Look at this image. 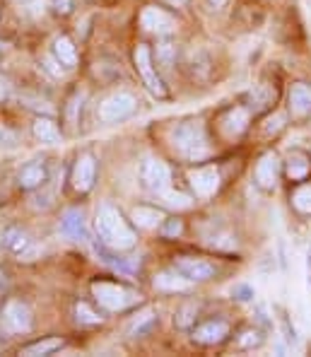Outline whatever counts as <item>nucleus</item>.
Returning <instances> with one entry per match:
<instances>
[{"mask_svg":"<svg viewBox=\"0 0 311 357\" xmlns=\"http://www.w3.org/2000/svg\"><path fill=\"white\" fill-rule=\"evenodd\" d=\"M94 227H97L99 241L112 251H128V249H133L135 241H138V234L130 227L128 220L121 215L119 208L109 206V203H104V206L99 208Z\"/></svg>","mask_w":311,"mask_h":357,"instance_id":"1","label":"nucleus"},{"mask_svg":"<svg viewBox=\"0 0 311 357\" xmlns=\"http://www.w3.org/2000/svg\"><path fill=\"white\" fill-rule=\"evenodd\" d=\"M172 145L183 160H191V162L203 160L210 152L208 133H205V126L200 121H181V123L174 126Z\"/></svg>","mask_w":311,"mask_h":357,"instance_id":"2","label":"nucleus"},{"mask_svg":"<svg viewBox=\"0 0 311 357\" xmlns=\"http://www.w3.org/2000/svg\"><path fill=\"white\" fill-rule=\"evenodd\" d=\"M92 295L104 309H109V312H123V309H130L140 302L138 292L112 280H94Z\"/></svg>","mask_w":311,"mask_h":357,"instance_id":"3","label":"nucleus"},{"mask_svg":"<svg viewBox=\"0 0 311 357\" xmlns=\"http://www.w3.org/2000/svg\"><path fill=\"white\" fill-rule=\"evenodd\" d=\"M138 112V99L130 92H116L107 97L99 107V119L102 123H123Z\"/></svg>","mask_w":311,"mask_h":357,"instance_id":"4","label":"nucleus"},{"mask_svg":"<svg viewBox=\"0 0 311 357\" xmlns=\"http://www.w3.org/2000/svg\"><path fill=\"white\" fill-rule=\"evenodd\" d=\"M133 63H135V70L140 73V77H142V82H145V87L150 89L155 97H160V99H167V87H165V82H162V77H160V73L155 70V66H152V51L147 49L145 44H138L135 46V51H133Z\"/></svg>","mask_w":311,"mask_h":357,"instance_id":"5","label":"nucleus"},{"mask_svg":"<svg viewBox=\"0 0 311 357\" xmlns=\"http://www.w3.org/2000/svg\"><path fill=\"white\" fill-rule=\"evenodd\" d=\"M140 181H142V186L155 193L169 188L172 172H169V167H167V162L157 160V157H145L140 165Z\"/></svg>","mask_w":311,"mask_h":357,"instance_id":"6","label":"nucleus"},{"mask_svg":"<svg viewBox=\"0 0 311 357\" xmlns=\"http://www.w3.org/2000/svg\"><path fill=\"white\" fill-rule=\"evenodd\" d=\"M278 178H280V157L275 152H266L256 162V169H254L256 186L263 188V191H273L278 186Z\"/></svg>","mask_w":311,"mask_h":357,"instance_id":"7","label":"nucleus"},{"mask_svg":"<svg viewBox=\"0 0 311 357\" xmlns=\"http://www.w3.org/2000/svg\"><path fill=\"white\" fill-rule=\"evenodd\" d=\"M174 268L191 282H205L215 275V266L205 259H196V256H179L174 259Z\"/></svg>","mask_w":311,"mask_h":357,"instance_id":"8","label":"nucleus"},{"mask_svg":"<svg viewBox=\"0 0 311 357\" xmlns=\"http://www.w3.org/2000/svg\"><path fill=\"white\" fill-rule=\"evenodd\" d=\"M70 181L77 193L92 191L94 181H97V160H94L92 155L77 157V162L73 165V172H70Z\"/></svg>","mask_w":311,"mask_h":357,"instance_id":"9","label":"nucleus"},{"mask_svg":"<svg viewBox=\"0 0 311 357\" xmlns=\"http://www.w3.org/2000/svg\"><path fill=\"white\" fill-rule=\"evenodd\" d=\"M3 326L10 333H27L31 328V312L22 302H8L3 309Z\"/></svg>","mask_w":311,"mask_h":357,"instance_id":"10","label":"nucleus"},{"mask_svg":"<svg viewBox=\"0 0 311 357\" xmlns=\"http://www.w3.org/2000/svg\"><path fill=\"white\" fill-rule=\"evenodd\" d=\"M140 24H142V29L152 31V34H169V31L176 29V20H174L169 13H165V10H160V8H152V5L142 10Z\"/></svg>","mask_w":311,"mask_h":357,"instance_id":"11","label":"nucleus"},{"mask_svg":"<svg viewBox=\"0 0 311 357\" xmlns=\"http://www.w3.org/2000/svg\"><path fill=\"white\" fill-rule=\"evenodd\" d=\"M191 186L200 198H210L220 188V172L218 167H198L191 172Z\"/></svg>","mask_w":311,"mask_h":357,"instance_id":"12","label":"nucleus"},{"mask_svg":"<svg viewBox=\"0 0 311 357\" xmlns=\"http://www.w3.org/2000/svg\"><path fill=\"white\" fill-rule=\"evenodd\" d=\"M289 114L294 119H307L311 116V85L307 82H294L289 87Z\"/></svg>","mask_w":311,"mask_h":357,"instance_id":"13","label":"nucleus"},{"mask_svg":"<svg viewBox=\"0 0 311 357\" xmlns=\"http://www.w3.org/2000/svg\"><path fill=\"white\" fill-rule=\"evenodd\" d=\"M249 121H251L249 109L234 107V109H229L222 119H220V128H222V133L227 135V138H239V135L249 128Z\"/></svg>","mask_w":311,"mask_h":357,"instance_id":"14","label":"nucleus"},{"mask_svg":"<svg viewBox=\"0 0 311 357\" xmlns=\"http://www.w3.org/2000/svg\"><path fill=\"white\" fill-rule=\"evenodd\" d=\"M227 335H229V326H227V321H220V319L218 321H205L193 328V340L200 345H218Z\"/></svg>","mask_w":311,"mask_h":357,"instance_id":"15","label":"nucleus"},{"mask_svg":"<svg viewBox=\"0 0 311 357\" xmlns=\"http://www.w3.org/2000/svg\"><path fill=\"white\" fill-rule=\"evenodd\" d=\"M61 234H66L68 239L73 241H80L87 237V227H85V215L82 210L77 208H70L63 213L61 218Z\"/></svg>","mask_w":311,"mask_h":357,"instance_id":"16","label":"nucleus"},{"mask_svg":"<svg viewBox=\"0 0 311 357\" xmlns=\"http://www.w3.org/2000/svg\"><path fill=\"white\" fill-rule=\"evenodd\" d=\"M46 178H49L46 167L41 165V162H29L27 167H22L17 181H20V188H22V191H34V188L44 186Z\"/></svg>","mask_w":311,"mask_h":357,"instance_id":"17","label":"nucleus"},{"mask_svg":"<svg viewBox=\"0 0 311 357\" xmlns=\"http://www.w3.org/2000/svg\"><path fill=\"white\" fill-rule=\"evenodd\" d=\"M285 169H287V176L292 181H304L311 172V157L302 150H292L287 155V162H285Z\"/></svg>","mask_w":311,"mask_h":357,"instance_id":"18","label":"nucleus"},{"mask_svg":"<svg viewBox=\"0 0 311 357\" xmlns=\"http://www.w3.org/2000/svg\"><path fill=\"white\" fill-rule=\"evenodd\" d=\"M0 241H3L5 249L13 251V254H17V256H24L27 254V249L31 246L29 234L20 227H8L3 234H0Z\"/></svg>","mask_w":311,"mask_h":357,"instance_id":"19","label":"nucleus"},{"mask_svg":"<svg viewBox=\"0 0 311 357\" xmlns=\"http://www.w3.org/2000/svg\"><path fill=\"white\" fill-rule=\"evenodd\" d=\"M31 133H34V138L39 140V143H44V145L61 143V130H58L54 119L39 116L34 121V126H31Z\"/></svg>","mask_w":311,"mask_h":357,"instance_id":"20","label":"nucleus"},{"mask_svg":"<svg viewBox=\"0 0 311 357\" xmlns=\"http://www.w3.org/2000/svg\"><path fill=\"white\" fill-rule=\"evenodd\" d=\"M155 287L165 292H186L188 287H191V280H186V278L174 268V271H165L155 278Z\"/></svg>","mask_w":311,"mask_h":357,"instance_id":"21","label":"nucleus"},{"mask_svg":"<svg viewBox=\"0 0 311 357\" xmlns=\"http://www.w3.org/2000/svg\"><path fill=\"white\" fill-rule=\"evenodd\" d=\"M165 213L157 208H150V206H135L133 208V222L138 225L142 229H157L162 227V222H165Z\"/></svg>","mask_w":311,"mask_h":357,"instance_id":"22","label":"nucleus"},{"mask_svg":"<svg viewBox=\"0 0 311 357\" xmlns=\"http://www.w3.org/2000/svg\"><path fill=\"white\" fill-rule=\"evenodd\" d=\"M54 56L61 66H68V68H73L77 63V51L68 36H58L54 41Z\"/></svg>","mask_w":311,"mask_h":357,"instance_id":"23","label":"nucleus"},{"mask_svg":"<svg viewBox=\"0 0 311 357\" xmlns=\"http://www.w3.org/2000/svg\"><path fill=\"white\" fill-rule=\"evenodd\" d=\"M155 326H157V314L155 312H145L128 326V335L133 340L135 338H145V335H150L152 331H155Z\"/></svg>","mask_w":311,"mask_h":357,"instance_id":"24","label":"nucleus"},{"mask_svg":"<svg viewBox=\"0 0 311 357\" xmlns=\"http://www.w3.org/2000/svg\"><path fill=\"white\" fill-rule=\"evenodd\" d=\"M66 345L63 338H44V340H36V343H29L22 348V355H29V357H36V355H51L56 350H61Z\"/></svg>","mask_w":311,"mask_h":357,"instance_id":"25","label":"nucleus"},{"mask_svg":"<svg viewBox=\"0 0 311 357\" xmlns=\"http://www.w3.org/2000/svg\"><path fill=\"white\" fill-rule=\"evenodd\" d=\"M249 99H251V109H254V114H258V112H263V109H268L273 102H275V92H273V89H268L266 85H258V87L251 89Z\"/></svg>","mask_w":311,"mask_h":357,"instance_id":"26","label":"nucleus"},{"mask_svg":"<svg viewBox=\"0 0 311 357\" xmlns=\"http://www.w3.org/2000/svg\"><path fill=\"white\" fill-rule=\"evenodd\" d=\"M292 206L297 213L311 215V183H302V186L294 188L292 193Z\"/></svg>","mask_w":311,"mask_h":357,"instance_id":"27","label":"nucleus"},{"mask_svg":"<svg viewBox=\"0 0 311 357\" xmlns=\"http://www.w3.org/2000/svg\"><path fill=\"white\" fill-rule=\"evenodd\" d=\"M160 198L165 201L167 208H174V210H186L193 206V201L186 196V193H179V191H169V188H165V191H160Z\"/></svg>","mask_w":311,"mask_h":357,"instance_id":"28","label":"nucleus"},{"mask_svg":"<svg viewBox=\"0 0 311 357\" xmlns=\"http://www.w3.org/2000/svg\"><path fill=\"white\" fill-rule=\"evenodd\" d=\"M263 331L261 328H244L239 333V348L244 350H254V348H261L263 345Z\"/></svg>","mask_w":311,"mask_h":357,"instance_id":"29","label":"nucleus"},{"mask_svg":"<svg viewBox=\"0 0 311 357\" xmlns=\"http://www.w3.org/2000/svg\"><path fill=\"white\" fill-rule=\"evenodd\" d=\"M75 314H77V321L85 324V326H97V324L104 321V317H99V314L94 312V309H89V304H85V302L77 304Z\"/></svg>","mask_w":311,"mask_h":357,"instance_id":"30","label":"nucleus"},{"mask_svg":"<svg viewBox=\"0 0 311 357\" xmlns=\"http://www.w3.org/2000/svg\"><path fill=\"white\" fill-rule=\"evenodd\" d=\"M254 297L256 290L251 285H246V282H239V285L232 287V299H236V302H251Z\"/></svg>","mask_w":311,"mask_h":357,"instance_id":"31","label":"nucleus"},{"mask_svg":"<svg viewBox=\"0 0 311 357\" xmlns=\"http://www.w3.org/2000/svg\"><path fill=\"white\" fill-rule=\"evenodd\" d=\"M160 229H162V234H165L167 239H172V237H179V234L183 232V222H181V220H165Z\"/></svg>","mask_w":311,"mask_h":357,"instance_id":"32","label":"nucleus"},{"mask_svg":"<svg viewBox=\"0 0 311 357\" xmlns=\"http://www.w3.org/2000/svg\"><path fill=\"white\" fill-rule=\"evenodd\" d=\"M51 8H54V13L56 15H70L73 13V8H75V3L73 0H51Z\"/></svg>","mask_w":311,"mask_h":357,"instance_id":"33","label":"nucleus"},{"mask_svg":"<svg viewBox=\"0 0 311 357\" xmlns=\"http://www.w3.org/2000/svg\"><path fill=\"white\" fill-rule=\"evenodd\" d=\"M174 59V46L172 44H160L157 46V61H162L165 66H169Z\"/></svg>","mask_w":311,"mask_h":357,"instance_id":"34","label":"nucleus"},{"mask_svg":"<svg viewBox=\"0 0 311 357\" xmlns=\"http://www.w3.org/2000/svg\"><path fill=\"white\" fill-rule=\"evenodd\" d=\"M280 324H282V331H285V338H287V343H297V333H294V328L289 326V319L285 317H280Z\"/></svg>","mask_w":311,"mask_h":357,"instance_id":"35","label":"nucleus"},{"mask_svg":"<svg viewBox=\"0 0 311 357\" xmlns=\"http://www.w3.org/2000/svg\"><path fill=\"white\" fill-rule=\"evenodd\" d=\"M8 97V80L5 77H0V99Z\"/></svg>","mask_w":311,"mask_h":357,"instance_id":"36","label":"nucleus"},{"mask_svg":"<svg viewBox=\"0 0 311 357\" xmlns=\"http://www.w3.org/2000/svg\"><path fill=\"white\" fill-rule=\"evenodd\" d=\"M227 3V0H208L210 8H222V5Z\"/></svg>","mask_w":311,"mask_h":357,"instance_id":"37","label":"nucleus"},{"mask_svg":"<svg viewBox=\"0 0 311 357\" xmlns=\"http://www.w3.org/2000/svg\"><path fill=\"white\" fill-rule=\"evenodd\" d=\"M169 3H172V5H186L188 0H169Z\"/></svg>","mask_w":311,"mask_h":357,"instance_id":"38","label":"nucleus"},{"mask_svg":"<svg viewBox=\"0 0 311 357\" xmlns=\"http://www.w3.org/2000/svg\"><path fill=\"white\" fill-rule=\"evenodd\" d=\"M3 285H5V273L0 271V287H3Z\"/></svg>","mask_w":311,"mask_h":357,"instance_id":"39","label":"nucleus"},{"mask_svg":"<svg viewBox=\"0 0 311 357\" xmlns=\"http://www.w3.org/2000/svg\"><path fill=\"white\" fill-rule=\"evenodd\" d=\"M0 15H3V0H0Z\"/></svg>","mask_w":311,"mask_h":357,"instance_id":"40","label":"nucleus"}]
</instances>
